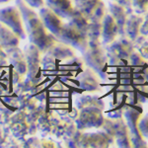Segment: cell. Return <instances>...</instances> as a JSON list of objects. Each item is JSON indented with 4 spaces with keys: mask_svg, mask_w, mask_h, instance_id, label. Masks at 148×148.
Segmentation results:
<instances>
[{
    "mask_svg": "<svg viewBox=\"0 0 148 148\" xmlns=\"http://www.w3.org/2000/svg\"><path fill=\"white\" fill-rule=\"evenodd\" d=\"M9 51V60L13 66V69L16 70L22 77L27 73V62L24 53L17 47L10 49Z\"/></svg>",
    "mask_w": 148,
    "mask_h": 148,
    "instance_id": "6",
    "label": "cell"
},
{
    "mask_svg": "<svg viewBox=\"0 0 148 148\" xmlns=\"http://www.w3.org/2000/svg\"><path fill=\"white\" fill-rule=\"evenodd\" d=\"M20 38L10 28L0 22V46L5 51H10L19 46Z\"/></svg>",
    "mask_w": 148,
    "mask_h": 148,
    "instance_id": "5",
    "label": "cell"
},
{
    "mask_svg": "<svg viewBox=\"0 0 148 148\" xmlns=\"http://www.w3.org/2000/svg\"><path fill=\"white\" fill-rule=\"evenodd\" d=\"M6 1H9V0H0V3H2V2H6Z\"/></svg>",
    "mask_w": 148,
    "mask_h": 148,
    "instance_id": "10",
    "label": "cell"
},
{
    "mask_svg": "<svg viewBox=\"0 0 148 148\" xmlns=\"http://www.w3.org/2000/svg\"><path fill=\"white\" fill-rule=\"evenodd\" d=\"M13 121L11 123V131L13 133L14 136L16 137H24L27 134V130H28V123L26 121V114L24 112L19 113L17 116H13Z\"/></svg>",
    "mask_w": 148,
    "mask_h": 148,
    "instance_id": "7",
    "label": "cell"
},
{
    "mask_svg": "<svg viewBox=\"0 0 148 148\" xmlns=\"http://www.w3.org/2000/svg\"><path fill=\"white\" fill-rule=\"evenodd\" d=\"M0 22L10 28L21 40L26 38L27 33L19 8L11 6L0 9Z\"/></svg>",
    "mask_w": 148,
    "mask_h": 148,
    "instance_id": "2",
    "label": "cell"
},
{
    "mask_svg": "<svg viewBox=\"0 0 148 148\" xmlns=\"http://www.w3.org/2000/svg\"><path fill=\"white\" fill-rule=\"evenodd\" d=\"M40 18L49 32L53 35L58 34L62 27V22L60 17L56 13H54L51 8L45 6L42 7L40 12Z\"/></svg>",
    "mask_w": 148,
    "mask_h": 148,
    "instance_id": "4",
    "label": "cell"
},
{
    "mask_svg": "<svg viewBox=\"0 0 148 148\" xmlns=\"http://www.w3.org/2000/svg\"><path fill=\"white\" fill-rule=\"evenodd\" d=\"M32 8H42L45 6V0H24Z\"/></svg>",
    "mask_w": 148,
    "mask_h": 148,
    "instance_id": "9",
    "label": "cell"
},
{
    "mask_svg": "<svg viewBox=\"0 0 148 148\" xmlns=\"http://www.w3.org/2000/svg\"><path fill=\"white\" fill-rule=\"evenodd\" d=\"M47 5L61 17L68 16L72 10L70 0H47Z\"/></svg>",
    "mask_w": 148,
    "mask_h": 148,
    "instance_id": "8",
    "label": "cell"
},
{
    "mask_svg": "<svg viewBox=\"0 0 148 148\" xmlns=\"http://www.w3.org/2000/svg\"><path fill=\"white\" fill-rule=\"evenodd\" d=\"M17 5L31 42L39 47L42 52L47 51L56 42L51 33L47 30L40 16L24 0H17Z\"/></svg>",
    "mask_w": 148,
    "mask_h": 148,
    "instance_id": "1",
    "label": "cell"
},
{
    "mask_svg": "<svg viewBox=\"0 0 148 148\" xmlns=\"http://www.w3.org/2000/svg\"><path fill=\"white\" fill-rule=\"evenodd\" d=\"M42 51L35 46L34 44L30 45L25 52L26 62H27V75L31 82H36L40 79L42 75Z\"/></svg>",
    "mask_w": 148,
    "mask_h": 148,
    "instance_id": "3",
    "label": "cell"
}]
</instances>
